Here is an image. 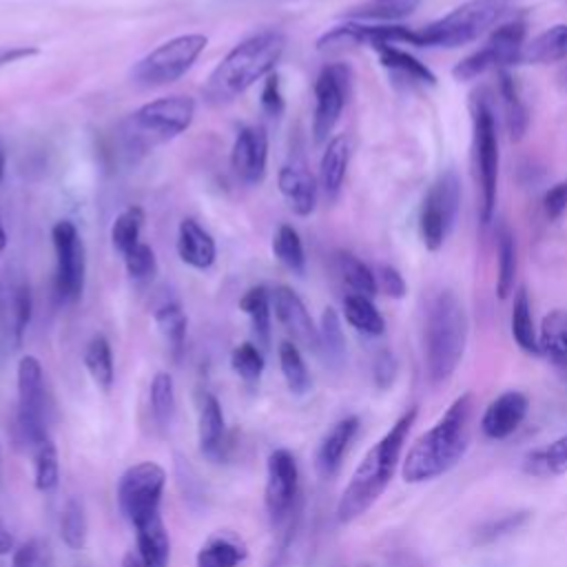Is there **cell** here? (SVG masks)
Listing matches in <instances>:
<instances>
[{
	"instance_id": "44",
	"label": "cell",
	"mask_w": 567,
	"mask_h": 567,
	"mask_svg": "<svg viewBox=\"0 0 567 567\" xmlns=\"http://www.w3.org/2000/svg\"><path fill=\"white\" fill-rule=\"evenodd\" d=\"M142 226H144V210L140 206H126L113 219V224H111V244L122 257L140 244Z\"/></svg>"
},
{
	"instance_id": "24",
	"label": "cell",
	"mask_w": 567,
	"mask_h": 567,
	"mask_svg": "<svg viewBox=\"0 0 567 567\" xmlns=\"http://www.w3.org/2000/svg\"><path fill=\"white\" fill-rule=\"evenodd\" d=\"M350 164V142L346 135H334L328 140L321 164H319V186L328 199H334L341 193Z\"/></svg>"
},
{
	"instance_id": "32",
	"label": "cell",
	"mask_w": 567,
	"mask_h": 567,
	"mask_svg": "<svg viewBox=\"0 0 567 567\" xmlns=\"http://www.w3.org/2000/svg\"><path fill=\"white\" fill-rule=\"evenodd\" d=\"M343 317L357 332L365 337H379L385 330L383 315L372 303V297H365V295L348 292L343 297Z\"/></svg>"
},
{
	"instance_id": "18",
	"label": "cell",
	"mask_w": 567,
	"mask_h": 567,
	"mask_svg": "<svg viewBox=\"0 0 567 567\" xmlns=\"http://www.w3.org/2000/svg\"><path fill=\"white\" fill-rule=\"evenodd\" d=\"M230 168L239 182L255 186L268 168V133L261 124L244 126L230 148Z\"/></svg>"
},
{
	"instance_id": "45",
	"label": "cell",
	"mask_w": 567,
	"mask_h": 567,
	"mask_svg": "<svg viewBox=\"0 0 567 567\" xmlns=\"http://www.w3.org/2000/svg\"><path fill=\"white\" fill-rule=\"evenodd\" d=\"M89 523L84 505L78 498H69L60 514V538L69 549H82L86 543Z\"/></svg>"
},
{
	"instance_id": "41",
	"label": "cell",
	"mask_w": 567,
	"mask_h": 567,
	"mask_svg": "<svg viewBox=\"0 0 567 567\" xmlns=\"http://www.w3.org/2000/svg\"><path fill=\"white\" fill-rule=\"evenodd\" d=\"M151 414L159 430H168L175 419V383L168 372H157L151 381Z\"/></svg>"
},
{
	"instance_id": "5",
	"label": "cell",
	"mask_w": 567,
	"mask_h": 567,
	"mask_svg": "<svg viewBox=\"0 0 567 567\" xmlns=\"http://www.w3.org/2000/svg\"><path fill=\"white\" fill-rule=\"evenodd\" d=\"M195 120V100L190 95H164L135 109L124 126V140L131 151H151L190 128Z\"/></svg>"
},
{
	"instance_id": "52",
	"label": "cell",
	"mask_w": 567,
	"mask_h": 567,
	"mask_svg": "<svg viewBox=\"0 0 567 567\" xmlns=\"http://www.w3.org/2000/svg\"><path fill=\"white\" fill-rule=\"evenodd\" d=\"M374 277H377V288H379V292H383V295H388V297L401 299V297L405 295V290H408V284H405L403 275H401L394 266H388V264L379 266V268L374 270Z\"/></svg>"
},
{
	"instance_id": "4",
	"label": "cell",
	"mask_w": 567,
	"mask_h": 567,
	"mask_svg": "<svg viewBox=\"0 0 567 567\" xmlns=\"http://www.w3.org/2000/svg\"><path fill=\"white\" fill-rule=\"evenodd\" d=\"M470 321L463 301L447 288L432 295L425 312V372L434 385L445 383L458 368L467 346Z\"/></svg>"
},
{
	"instance_id": "26",
	"label": "cell",
	"mask_w": 567,
	"mask_h": 567,
	"mask_svg": "<svg viewBox=\"0 0 567 567\" xmlns=\"http://www.w3.org/2000/svg\"><path fill=\"white\" fill-rule=\"evenodd\" d=\"M374 51L379 55V62L394 75L423 86L436 84V75L432 73V69L425 62L416 60L412 53L399 49L396 44H377Z\"/></svg>"
},
{
	"instance_id": "23",
	"label": "cell",
	"mask_w": 567,
	"mask_h": 567,
	"mask_svg": "<svg viewBox=\"0 0 567 567\" xmlns=\"http://www.w3.org/2000/svg\"><path fill=\"white\" fill-rule=\"evenodd\" d=\"M175 246L179 259L195 270H208L217 259V244L213 235L190 217L179 221Z\"/></svg>"
},
{
	"instance_id": "48",
	"label": "cell",
	"mask_w": 567,
	"mask_h": 567,
	"mask_svg": "<svg viewBox=\"0 0 567 567\" xmlns=\"http://www.w3.org/2000/svg\"><path fill=\"white\" fill-rule=\"evenodd\" d=\"M419 0H372L370 7H359L350 16L357 20H379V22H392L403 16H410Z\"/></svg>"
},
{
	"instance_id": "37",
	"label": "cell",
	"mask_w": 567,
	"mask_h": 567,
	"mask_svg": "<svg viewBox=\"0 0 567 567\" xmlns=\"http://www.w3.org/2000/svg\"><path fill=\"white\" fill-rule=\"evenodd\" d=\"M334 261H337V270H339L343 284L350 288V292L365 295V297H374L379 292L374 270L368 264H363L357 255H352L348 250H339Z\"/></svg>"
},
{
	"instance_id": "54",
	"label": "cell",
	"mask_w": 567,
	"mask_h": 567,
	"mask_svg": "<svg viewBox=\"0 0 567 567\" xmlns=\"http://www.w3.org/2000/svg\"><path fill=\"white\" fill-rule=\"evenodd\" d=\"M394 377H396V361H394L392 352H388V350L379 352L377 359H374V381H377V385L388 388V385H392Z\"/></svg>"
},
{
	"instance_id": "17",
	"label": "cell",
	"mask_w": 567,
	"mask_h": 567,
	"mask_svg": "<svg viewBox=\"0 0 567 567\" xmlns=\"http://www.w3.org/2000/svg\"><path fill=\"white\" fill-rule=\"evenodd\" d=\"M270 306L281 328L292 337L297 346L319 352V326L310 317L301 297L288 286H275L270 290Z\"/></svg>"
},
{
	"instance_id": "11",
	"label": "cell",
	"mask_w": 567,
	"mask_h": 567,
	"mask_svg": "<svg viewBox=\"0 0 567 567\" xmlns=\"http://www.w3.org/2000/svg\"><path fill=\"white\" fill-rule=\"evenodd\" d=\"M55 252V297L60 303H75L86 281V248L71 219H60L51 228Z\"/></svg>"
},
{
	"instance_id": "56",
	"label": "cell",
	"mask_w": 567,
	"mask_h": 567,
	"mask_svg": "<svg viewBox=\"0 0 567 567\" xmlns=\"http://www.w3.org/2000/svg\"><path fill=\"white\" fill-rule=\"evenodd\" d=\"M122 567H146V563L137 549H128L122 558Z\"/></svg>"
},
{
	"instance_id": "12",
	"label": "cell",
	"mask_w": 567,
	"mask_h": 567,
	"mask_svg": "<svg viewBox=\"0 0 567 567\" xmlns=\"http://www.w3.org/2000/svg\"><path fill=\"white\" fill-rule=\"evenodd\" d=\"M166 485V472L153 461H142L128 467L117 483V505L124 518L137 523L159 514V501Z\"/></svg>"
},
{
	"instance_id": "42",
	"label": "cell",
	"mask_w": 567,
	"mask_h": 567,
	"mask_svg": "<svg viewBox=\"0 0 567 567\" xmlns=\"http://www.w3.org/2000/svg\"><path fill=\"white\" fill-rule=\"evenodd\" d=\"M516 268H518L516 237L505 224H501V228H498V277H496V292L501 299H507L514 292Z\"/></svg>"
},
{
	"instance_id": "51",
	"label": "cell",
	"mask_w": 567,
	"mask_h": 567,
	"mask_svg": "<svg viewBox=\"0 0 567 567\" xmlns=\"http://www.w3.org/2000/svg\"><path fill=\"white\" fill-rule=\"evenodd\" d=\"M259 104H261V111L270 117H277L284 113L286 109V100H284V93H281V78L279 73H270L266 80H264V86H261V95H259Z\"/></svg>"
},
{
	"instance_id": "47",
	"label": "cell",
	"mask_w": 567,
	"mask_h": 567,
	"mask_svg": "<svg viewBox=\"0 0 567 567\" xmlns=\"http://www.w3.org/2000/svg\"><path fill=\"white\" fill-rule=\"evenodd\" d=\"M264 354L261 350L250 343V341H244L239 343L233 352H230V368L235 370V374L248 383H255L259 381L261 372H264Z\"/></svg>"
},
{
	"instance_id": "10",
	"label": "cell",
	"mask_w": 567,
	"mask_h": 567,
	"mask_svg": "<svg viewBox=\"0 0 567 567\" xmlns=\"http://www.w3.org/2000/svg\"><path fill=\"white\" fill-rule=\"evenodd\" d=\"M527 38V24L525 20H509L498 24L483 47H478L474 53L458 60L452 69V75L461 82L474 80L487 71L505 69L507 64H518L523 47Z\"/></svg>"
},
{
	"instance_id": "20",
	"label": "cell",
	"mask_w": 567,
	"mask_h": 567,
	"mask_svg": "<svg viewBox=\"0 0 567 567\" xmlns=\"http://www.w3.org/2000/svg\"><path fill=\"white\" fill-rule=\"evenodd\" d=\"M277 186L295 215L308 217L317 208L319 182L303 162L284 164L277 173Z\"/></svg>"
},
{
	"instance_id": "7",
	"label": "cell",
	"mask_w": 567,
	"mask_h": 567,
	"mask_svg": "<svg viewBox=\"0 0 567 567\" xmlns=\"http://www.w3.org/2000/svg\"><path fill=\"white\" fill-rule=\"evenodd\" d=\"M472 155L478 184V217L483 226H489L496 210L498 188V135L492 104L485 95L472 100Z\"/></svg>"
},
{
	"instance_id": "31",
	"label": "cell",
	"mask_w": 567,
	"mask_h": 567,
	"mask_svg": "<svg viewBox=\"0 0 567 567\" xmlns=\"http://www.w3.org/2000/svg\"><path fill=\"white\" fill-rule=\"evenodd\" d=\"M241 312L250 319L252 334L261 346L270 343V319H272V306H270V290L266 286H252L248 288L239 299Z\"/></svg>"
},
{
	"instance_id": "55",
	"label": "cell",
	"mask_w": 567,
	"mask_h": 567,
	"mask_svg": "<svg viewBox=\"0 0 567 567\" xmlns=\"http://www.w3.org/2000/svg\"><path fill=\"white\" fill-rule=\"evenodd\" d=\"M16 551V540L13 534L7 529V525L0 520V556Z\"/></svg>"
},
{
	"instance_id": "50",
	"label": "cell",
	"mask_w": 567,
	"mask_h": 567,
	"mask_svg": "<svg viewBox=\"0 0 567 567\" xmlns=\"http://www.w3.org/2000/svg\"><path fill=\"white\" fill-rule=\"evenodd\" d=\"M11 567H51V549L44 540H27L13 551Z\"/></svg>"
},
{
	"instance_id": "34",
	"label": "cell",
	"mask_w": 567,
	"mask_h": 567,
	"mask_svg": "<svg viewBox=\"0 0 567 567\" xmlns=\"http://www.w3.org/2000/svg\"><path fill=\"white\" fill-rule=\"evenodd\" d=\"M540 352L556 365L567 368V310H551L538 330Z\"/></svg>"
},
{
	"instance_id": "21",
	"label": "cell",
	"mask_w": 567,
	"mask_h": 567,
	"mask_svg": "<svg viewBox=\"0 0 567 567\" xmlns=\"http://www.w3.org/2000/svg\"><path fill=\"white\" fill-rule=\"evenodd\" d=\"M529 401L518 390H507L498 394L481 416V430L487 439H507L518 430L527 416Z\"/></svg>"
},
{
	"instance_id": "35",
	"label": "cell",
	"mask_w": 567,
	"mask_h": 567,
	"mask_svg": "<svg viewBox=\"0 0 567 567\" xmlns=\"http://www.w3.org/2000/svg\"><path fill=\"white\" fill-rule=\"evenodd\" d=\"M84 368L91 374L93 383L102 388L104 392L111 390L115 381V365H113V352L106 337L95 334L84 350Z\"/></svg>"
},
{
	"instance_id": "46",
	"label": "cell",
	"mask_w": 567,
	"mask_h": 567,
	"mask_svg": "<svg viewBox=\"0 0 567 567\" xmlns=\"http://www.w3.org/2000/svg\"><path fill=\"white\" fill-rule=\"evenodd\" d=\"M527 518H529L527 512H509V514H503V516H498V518L485 520V523L478 525V529L474 532V543H476V545H487V543L501 540V538L509 536L512 532L520 529V527L527 523Z\"/></svg>"
},
{
	"instance_id": "15",
	"label": "cell",
	"mask_w": 567,
	"mask_h": 567,
	"mask_svg": "<svg viewBox=\"0 0 567 567\" xmlns=\"http://www.w3.org/2000/svg\"><path fill=\"white\" fill-rule=\"evenodd\" d=\"M31 315L33 295L27 272L16 264H7L0 268V330L13 348L22 343Z\"/></svg>"
},
{
	"instance_id": "16",
	"label": "cell",
	"mask_w": 567,
	"mask_h": 567,
	"mask_svg": "<svg viewBox=\"0 0 567 567\" xmlns=\"http://www.w3.org/2000/svg\"><path fill=\"white\" fill-rule=\"evenodd\" d=\"M264 501L275 525H281L297 509L299 467L295 456L288 450L279 447V450H272L268 456Z\"/></svg>"
},
{
	"instance_id": "14",
	"label": "cell",
	"mask_w": 567,
	"mask_h": 567,
	"mask_svg": "<svg viewBox=\"0 0 567 567\" xmlns=\"http://www.w3.org/2000/svg\"><path fill=\"white\" fill-rule=\"evenodd\" d=\"M350 69L343 62H332L321 69L315 80V109H312V137L317 144L328 142L332 135L350 93Z\"/></svg>"
},
{
	"instance_id": "8",
	"label": "cell",
	"mask_w": 567,
	"mask_h": 567,
	"mask_svg": "<svg viewBox=\"0 0 567 567\" xmlns=\"http://www.w3.org/2000/svg\"><path fill=\"white\" fill-rule=\"evenodd\" d=\"M208 44V38L204 33H182L175 35L146 55H142L131 66V82L144 89L166 86L184 78L197 58L204 53Z\"/></svg>"
},
{
	"instance_id": "2",
	"label": "cell",
	"mask_w": 567,
	"mask_h": 567,
	"mask_svg": "<svg viewBox=\"0 0 567 567\" xmlns=\"http://www.w3.org/2000/svg\"><path fill=\"white\" fill-rule=\"evenodd\" d=\"M472 410V394H461L445 410V414L412 443L401 467L405 483H425L439 478L465 456L470 447Z\"/></svg>"
},
{
	"instance_id": "38",
	"label": "cell",
	"mask_w": 567,
	"mask_h": 567,
	"mask_svg": "<svg viewBox=\"0 0 567 567\" xmlns=\"http://www.w3.org/2000/svg\"><path fill=\"white\" fill-rule=\"evenodd\" d=\"M319 352L326 363L332 368H341L346 361V334L341 328V319L334 308H326L319 321Z\"/></svg>"
},
{
	"instance_id": "13",
	"label": "cell",
	"mask_w": 567,
	"mask_h": 567,
	"mask_svg": "<svg viewBox=\"0 0 567 567\" xmlns=\"http://www.w3.org/2000/svg\"><path fill=\"white\" fill-rule=\"evenodd\" d=\"M18 381V432L22 441L33 447L49 436L47 432V388L42 363L33 354H24L16 370Z\"/></svg>"
},
{
	"instance_id": "43",
	"label": "cell",
	"mask_w": 567,
	"mask_h": 567,
	"mask_svg": "<svg viewBox=\"0 0 567 567\" xmlns=\"http://www.w3.org/2000/svg\"><path fill=\"white\" fill-rule=\"evenodd\" d=\"M279 368L286 379V385L292 394H306L310 390L312 379H310V372L301 357V350L295 341L279 343Z\"/></svg>"
},
{
	"instance_id": "53",
	"label": "cell",
	"mask_w": 567,
	"mask_h": 567,
	"mask_svg": "<svg viewBox=\"0 0 567 567\" xmlns=\"http://www.w3.org/2000/svg\"><path fill=\"white\" fill-rule=\"evenodd\" d=\"M543 210L549 219H558L567 210V179L547 188L543 195Z\"/></svg>"
},
{
	"instance_id": "28",
	"label": "cell",
	"mask_w": 567,
	"mask_h": 567,
	"mask_svg": "<svg viewBox=\"0 0 567 567\" xmlns=\"http://www.w3.org/2000/svg\"><path fill=\"white\" fill-rule=\"evenodd\" d=\"M567 58V24H554L525 42L518 64H551Z\"/></svg>"
},
{
	"instance_id": "57",
	"label": "cell",
	"mask_w": 567,
	"mask_h": 567,
	"mask_svg": "<svg viewBox=\"0 0 567 567\" xmlns=\"http://www.w3.org/2000/svg\"><path fill=\"white\" fill-rule=\"evenodd\" d=\"M7 241H9V239H7V230H4L2 224H0V252L7 248Z\"/></svg>"
},
{
	"instance_id": "25",
	"label": "cell",
	"mask_w": 567,
	"mask_h": 567,
	"mask_svg": "<svg viewBox=\"0 0 567 567\" xmlns=\"http://www.w3.org/2000/svg\"><path fill=\"white\" fill-rule=\"evenodd\" d=\"M135 549L144 558L146 567H168L171 540L162 514H155L135 525Z\"/></svg>"
},
{
	"instance_id": "36",
	"label": "cell",
	"mask_w": 567,
	"mask_h": 567,
	"mask_svg": "<svg viewBox=\"0 0 567 567\" xmlns=\"http://www.w3.org/2000/svg\"><path fill=\"white\" fill-rule=\"evenodd\" d=\"M33 483L35 489L42 494H51L60 483V463H58V447L51 436H44L33 447Z\"/></svg>"
},
{
	"instance_id": "3",
	"label": "cell",
	"mask_w": 567,
	"mask_h": 567,
	"mask_svg": "<svg viewBox=\"0 0 567 567\" xmlns=\"http://www.w3.org/2000/svg\"><path fill=\"white\" fill-rule=\"evenodd\" d=\"M416 408L405 410L394 425L368 450L363 461L357 465L350 483L346 485L339 505H337V518L339 523H352L361 514H365L377 498L385 492L390 485L394 470L399 465L405 439L410 434V427L414 425Z\"/></svg>"
},
{
	"instance_id": "40",
	"label": "cell",
	"mask_w": 567,
	"mask_h": 567,
	"mask_svg": "<svg viewBox=\"0 0 567 567\" xmlns=\"http://www.w3.org/2000/svg\"><path fill=\"white\" fill-rule=\"evenodd\" d=\"M525 470L540 478L567 474V434L551 441L549 445L532 452L525 458Z\"/></svg>"
},
{
	"instance_id": "58",
	"label": "cell",
	"mask_w": 567,
	"mask_h": 567,
	"mask_svg": "<svg viewBox=\"0 0 567 567\" xmlns=\"http://www.w3.org/2000/svg\"><path fill=\"white\" fill-rule=\"evenodd\" d=\"M2 175H4V151L0 146V179H2Z\"/></svg>"
},
{
	"instance_id": "19",
	"label": "cell",
	"mask_w": 567,
	"mask_h": 567,
	"mask_svg": "<svg viewBox=\"0 0 567 567\" xmlns=\"http://www.w3.org/2000/svg\"><path fill=\"white\" fill-rule=\"evenodd\" d=\"M197 441L199 452L210 461L226 458L228 450V434H226V421L221 412V403L217 396L208 390L199 392L197 396Z\"/></svg>"
},
{
	"instance_id": "1",
	"label": "cell",
	"mask_w": 567,
	"mask_h": 567,
	"mask_svg": "<svg viewBox=\"0 0 567 567\" xmlns=\"http://www.w3.org/2000/svg\"><path fill=\"white\" fill-rule=\"evenodd\" d=\"M286 35L277 29L257 31L237 42L210 71L202 93L213 106L228 104L259 80H266L286 51Z\"/></svg>"
},
{
	"instance_id": "39",
	"label": "cell",
	"mask_w": 567,
	"mask_h": 567,
	"mask_svg": "<svg viewBox=\"0 0 567 567\" xmlns=\"http://www.w3.org/2000/svg\"><path fill=\"white\" fill-rule=\"evenodd\" d=\"M272 255L292 275H303V270H306V250H303V241H301L295 226L281 224L277 228V233L272 235Z\"/></svg>"
},
{
	"instance_id": "6",
	"label": "cell",
	"mask_w": 567,
	"mask_h": 567,
	"mask_svg": "<svg viewBox=\"0 0 567 567\" xmlns=\"http://www.w3.org/2000/svg\"><path fill=\"white\" fill-rule=\"evenodd\" d=\"M512 7V0H467L443 18L414 29L412 47L456 49L474 42L496 24Z\"/></svg>"
},
{
	"instance_id": "9",
	"label": "cell",
	"mask_w": 567,
	"mask_h": 567,
	"mask_svg": "<svg viewBox=\"0 0 567 567\" xmlns=\"http://www.w3.org/2000/svg\"><path fill=\"white\" fill-rule=\"evenodd\" d=\"M461 206V179L454 168H445L430 184L419 208V237L427 250H439L447 241Z\"/></svg>"
},
{
	"instance_id": "33",
	"label": "cell",
	"mask_w": 567,
	"mask_h": 567,
	"mask_svg": "<svg viewBox=\"0 0 567 567\" xmlns=\"http://www.w3.org/2000/svg\"><path fill=\"white\" fill-rule=\"evenodd\" d=\"M153 319H155V326H157L162 339L166 341L171 354L177 359L184 350L186 328H188V319H186L184 308L177 301H166L159 308H155Z\"/></svg>"
},
{
	"instance_id": "22",
	"label": "cell",
	"mask_w": 567,
	"mask_h": 567,
	"mask_svg": "<svg viewBox=\"0 0 567 567\" xmlns=\"http://www.w3.org/2000/svg\"><path fill=\"white\" fill-rule=\"evenodd\" d=\"M357 432H359V419L343 416L323 434V439L317 447V456H315V465H317V472L321 478H332L339 472L343 456H346L350 443L354 441Z\"/></svg>"
},
{
	"instance_id": "29",
	"label": "cell",
	"mask_w": 567,
	"mask_h": 567,
	"mask_svg": "<svg viewBox=\"0 0 567 567\" xmlns=\"http://www.w3.org/2000/svg\"><path fill=\"white\" fill-rule=\"evenodd\" d=\"M498 93H501V102H503V113H505V124L509 131L512 140H520L527 131L529 124V115H527V106L520 97L516 78L501 69L498 71Z\"/></svg>"
},
{
	"instance_id": "49",
	"label": "cell",
	"mask_w": 567,
	"mask_h": 567,
	"mask_svg": "<svg viewBox=\"0 0 567 567\" xmlns=\"http://www.w3.org/2000/svg\"><path fill=\"white\" fill-rule=\"evenodd\" d=\"M122 259H124L128 277L135 281H148L157 272L155 250L144 241H140L135 248H131Z\"/></svg>"
},
{
	"instance_id": "27",
	"label": "cell",
	"mask_w": 567,
	"mask_h": 567,
	"mask_svg": "<svg viewBox=\"0 0 567 567\" xmlns=\"http://www.w3.org/2000/svg\"><path fill=\"white\" fill-rule=\"evenodd\" d=\"M248 556V549L233 532H219L210 536L197 551V567H239Z\"/></svg>"
},
{
	"instance_id": "30",
	"label": "cell",
	"mask_w": 567,
	"mask_h": 567,
	"mask_svg": "<svg viewBox=\"0 0 567 567\" xmlns=\"http://www.w3.org/2000/svg\"><path fill=\"white\" fill-rule=\"evenodd\" d=\"M509 326H512V337L520 350H525L527 354H540V341H538V332L534 326L532 303H529V295H527L525 286L516 288V292H514Z\"/></svg>"
}]
</instances>
